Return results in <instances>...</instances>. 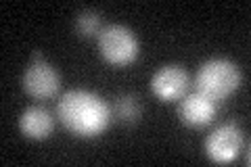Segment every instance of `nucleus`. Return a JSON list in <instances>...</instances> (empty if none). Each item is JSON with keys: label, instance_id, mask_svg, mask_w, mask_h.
<instances>
[{"label": "nucleus", "instance_id": "f257e3e1", "mask_svg": "<svg viewBox=\"0 0 251 167\" xmlns=\"http://www.w3.org/2000/svg\"><path fill=\"white\" fill-rule=\"evenodd\" d=\"M57 117L63 128L77 138H99L113 119L111 107L92 90H69L57 102Z\"/></svg>", "mask_w": 251, "mask_h": 167}, {"label": "nucleus", "instance_id": "f03ea898", "mask_svg": "<svg viewBox=\"0 0 251 167\" xmlns=\"http://www.w3.org/2000/svg\"><path fill=\"white\" fill-rule=\"evenodd\" d=\"M243 73L239 65L226 57H214L205 61L193 77V90L211 98L214 102H224L241 88Z\"/></svg>", "mask_w": 251, "mask_h": 167}, {"label": "nucleus", "instance_id": "7ed1b4c3", "mask_svg": "<svg viewBox=\"0 0 251 167\" xmlns=\"http://www.w3.org/2000/svg\"><path fill=\"white\" fill-rule=\"evenodd\" d=\"M99 52L105 63L113 67H128L140 54V42L130 27L122 23H111L100 29L97 38Z\"/></svg>", "mask_w": 251, "mask_h": 167}, {"label": "nucleus", "instance_id": "20e7f679", "mask_svg": "<svg viewBox=\"0 0 251 167\" xmlns=\"http://www.w3.org/2000/svg\"><path fill=\"white\" fill-rule=\"evenodd\" d=\"M21 88L34 100H50L61 90V73L44 59L40 50H34L21 75Z\"/></svg>", "mask_w": 251, "mask_h": 167}, {"label": "nucleus", "instance_id": "39448f33", "mask_svg": "<svg viewBox=\"0 0 251 167\" xmlns=\"http://www.w3.org/2000/svg\"><path fill=\"white\" fill-rule=\"evenodd\" d=\"M245 142L247 140L239 125L234 121H226L209 132L205 138V155L214 163H230L241 155Z\"/></svg>", "mask_w": 251, "mask_h": 167}, {"label": "nucleus", "instance_id": "423d86ee", "mask_svg": "<svg viewBox=\"0 0 251 167\" xmlns=\"http://www.w3.org/2000/svg\"><path fill=\"white\" fill-rule=\"evenodd\" d=\"M191 75L180 65H163L151 77V92L161 102H176L191 88Z\"/></svg>", "mask_w": 251, "mask_h": 167}, {"label": "nucleus", "instance_id": "0eeeda50", "mask_svg": "<svg viewBox=\"0 0 251 167\" xmlns=\"http://www.w3.org/2000/svg\"><path fill=\"white\" fill-rule=\"evenodd\" d=\"M218 109H220L218 102H214L211 98L193 90V92H186L184 96L178 100L176 115L186 128L201 130V128H207L216 119Z\"/></svg>", "mask_w": 251, "mask_h": 167}, {"label": "nucleus", "instance_id": "6e6552de", "mask_svg": "<svg viewBox=\"0 0 251 167\" xmlns=\"http://www.w3.org/2000/svg\"><path fill=\"white\" fill-rule=\"evenodd\" d=\"M19 130L29 140H46L54 132V117L40 105L27 107L19 117Z\"/></svg>", "mask_w": 251, "mask_h": 167}, {"label": "nucleus", "instance_id": "1a4fd4ad", "mask_svg": "<svg viewBox=\"0 0 251 167\" xmlns=\"http://www.w3.org/2000/svg\"><path fill=\"white\" fill-rule=\"evenodd\" d=\"M113 117H117L122 123H136L140 115H143V107L136 96L132 94H120L113 102V109H111Z\"/></svg>", "mask_w": 251, "mask_h": 167}, {"label": "nucleus", "instance_id": "9d476101", "mask_svg": "<svg viewBox=\"0 0 251 167\" xmlns=\"http://www.w3.org/2000/svg\"><path fill=\"white\" fill-rule=\"evenodd\" d=\"M74 29L80 38H99L100 29H103V25H100V15L92 9L80 11L74 19Z\"/></svg>", "mask_w": 251, "mask_h": 167}]
</instances>
